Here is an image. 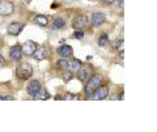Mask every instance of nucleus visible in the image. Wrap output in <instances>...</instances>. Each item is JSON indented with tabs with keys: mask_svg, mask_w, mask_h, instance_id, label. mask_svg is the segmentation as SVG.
Returning <instances> with one entry per match:
<instances>
[{
	"mask_svg": "<svg viewBox=\"0 0 157 132\" xmlns=\"http://www.w3.org/2000/svg\"><path fill=\"white\" fill-rule=\"evenodd\" d=\"M82 37H84V33H82V30H76L75 34H73V38H76V40H81Z\"/></svg>",
	"mask_w": 157,
	"mask_h": 132,
	"instance_id": "412c9836",
	"label": "nucleus"
},
{
	"mask_svg": "<svg viewBox=\"0 0 157 132\" xmlns=\"http://www.w3.org/2000/svg\"><path fill=\"white\" fill-rule=\"evenodd\" d=\"M14 12V7L8 0H2L0 2V16H11Z\"/></svg>",
	"mask_w": 157,
	"mask_h": 132,
	"instance_id": "20e7f679",
	"label": "nucleus"
},
{
	"mask_svg": "<svg viewBox=\"0 0 157 132\" xmlns=\"http://www.w3.org/2000/svg\"><path fill=\"white\" fill-rule=\"evenodd\" d=\"M88 22H89L88 17L80 14V16H77L75 20H73V28H75L76 30H82V29L88 25Z\"/></svg>",
	"mask_w": 157,
	"mask_h": 132,
	"instance_id": "0eeeda50",
	"label": "nucleus"
},
{
	"mask_svg": "<svg viewBox=\"0 0 157 132\" xmlns=\"http://www.w3.org/2000/svg\"><path fill=\"white\" fill-rule=\"evenodd\" d=\"M71 79H72V72L68 71V72H66L64 75H63V80H64L66 82H67V81H70Z\"/></svg>",
	"mask_w": 157,
	"mask_h": 132,
	"instance_id": "4be33fe9",
	"label": "nucleus"
},
{
	"mask_svg": "<svg viewBox=\"0 0 157 132\" xmlns=\"http://www.w3.org/2000/svg\"><path fill=\"white\" fill-rule=\"evenodd\" d=\"M34 100H48L50 98V96H48V93L43 89V88H39V90L37 92V94L33 97Z\"/></svg>",
	"mask_w": 157,
	"mask_h": 132,
	"instance_id": "4468645a",
	"label": "nucleus"
},
{
	"mask_svg": "<svg viewBox=\"0 0 157 132\" xmlns=\"http://www.w3.org/2000/svg\"><path fill=\"white\" fill-rule=\"evenodd\" d=\"M36 48H37V43H34L33 41H26L25 43H22V46H21L22 55L32 56L34 51H36Z\"/></svg>",
	"mask_w": 157,
	"mask_h": 132,
	"instance_id": "39448f33",
	"label": "nucleus"
},
{
	"mask_svg": "<svg viewBox=\"0 0 157 132\" xmlns=\"http://www.w3.org/2000/svg\"><path fill=\"white\" fill-rule=\"evenodd\" d=\"M3 63H4V58L0 55V66H3Z\"/></svg>",
	"mask_w": 157,
	"mask_h": 132,
	"instance_id": "bb28decb",
	"label": "nucleus"
},
{
	"mask_svg": "<svg viewBox=\"0 0 157 132\" xmlns=\"http://www.w3.org/2000/svg\"><path fill=\"white\" fill-rule=\"evenodd\" d=\"M58 54L60 55L62 58H68L72 55V47L68 46V45H63L58 48Z\"/></svg>",
	"mask_w": 157,
	"mask_h": 132,
	"instance_id": "f8f14e48",
	"label": "nucleus"
},
{
	"mask_svg": "<svg viewBox=\"0 0 157 132\" xmlns=\"http://www.w3.org/2000/svg\"><path fill=\"white\" fill-rule=\"evenodd\" d=\"M66 100H76V96L75 94H71V93H68L67 97H66Z\"/></svg>",
	"mask_w": 157,
	"mask_h": 132,
	"instance_id": "b1692460",
	"label": "nucleus"
},
{
	"mask_svg": "<svg viewBox=\"0 0 157 132\" xmlns=\"http://www.w3.org/2000/svg\"><path fill=\"white\" fill-rule=\"evenodd\" d=\"M34 22L41 26H46L48 24V17L43 16V14H38V16H36V18H34Z\"/></svg>",
	"mask_w": 157,
	"mask_h": 132,
	"instance_id": "2eb2a0df",
	"label": "nucleus"
},
{
	"mask_svg": "<svg viewBox=\"0 0 157 132\" xmlns=\"http://www.w3.org/2000/svg\"><path fill=\"white\" fill-rule=\"evenodd\" d=\"M33 56H34L36 60H43L47 56V50L45 47H39V48L37 47L36 51H34V54H33Z\"/></svg>",
	"mask_w": 157,
	"mask_h": 132,
	"instance_id": "ddd939ff",
	"label": "nucleus"
},
{
	"mask_svg": "<svg viewBox=\"0 0 157 132\" xmlns=\"http://www.w3.org/2000/svg\"><path fill=\"white\" fill-rule=\"evenodd\" d=\"M0 101H13V97H11V96H0Z\"/></svg>",
	"mask_w": 157,
	"mask_h": 132,
	"instance_id": "5701e85b",
	"label": "nucleus"
},
{
	"mask_svg": "<svg viewBox=\"0 0 157 132\" xmlns=\"http://www.w3.org/2000/svg\"><path fill=\"white\" fill-rule=\"evenodd\" d=\"M81 68V62L78 59H71L68 60V66H67V70L72 72V73H76L78 70Z\"/></svg>",
	"mask_w": 157,
	"mask_h": 132,
	"instance_id": "9b49d317",
	"label": "nucleus"
},
{
	"mask_svg": "<svg viewBox=\"0 0 157 132\" xmlns=\"http://www.w3.org/2000/svg\"><path fill=\"white\" fill-rule=\"evenodd\" d=\"M114 47L119 51V54H123V38H118L114 43Z\"/></svg>",
	"mask_w": 157,
	"mask_h": 132,
	"instance_id": "6ab92c4d",
	"label": "nucleus"
},
{
	"mask_svg": "<svg viewBox=\"0 0 157 132\" xmlns=\"http://www.w3.org/2000/svg\"><path fill=\"white\" fill-rule=\"evenodd\" d=\"M66 26V21L63 20L62 17H58L54 20V22L51 24V28L52 29H62V28H64Z\"/></svg>",
	"mask_w": 157,
	"mask_h": 132,
	"instance_id": "f3484780",
	"label": "nucleus"
},
{
	"mask_svg": "<svg viewBox=\"0 0 157 132\" xmlns=\"http://www.w3.org/2000/svg\"><path fill=\"white\" fill-rule=\"evenodd\" d=\"M102 2H104L105 4H113V3L115 2V0H102Z\"/></svg>",
	"mask_w": 157,
	"mask_h": 132,
	"instance_id": "393cba45",
	"label": "nucleus"
},
{
	"mask_svg": "<svg viewBox=\"0 0 157 132\" xmlns=\"http://www.w3.org/2000/svg\"><path fill=\"white\" fill-rule=\"evenodd\" d=\"M39 88H41V84H39V81H38V80H33V81L29 82V85H28V88H26V92H28L29 96L34 97V96L37 94V92L39 90Z\"/></svg>",
	"mask_w": 157,
	"mask_h": 132,
	"instance_id": "9d476101",
	"label": "nucleus"
},
{
	"mask_svg": "<svg viewBox=\"0 0 157 132\" xmlns=\"http://www.w3.org/2000/svg\"><path fill=\"white\" fill-rule=\"evenodd\" d=\"M77 72H78V75H77L78 80L82 81V82H84L88 77H89V70H88V68H80Z\"/></svg>",
	"mask_w": 157,
	"mask_h": 132,
	"instance_id": "dca6fc26",
	"label": "nucleus"
},
{
	"mask_svg": "<svg viewBox=\"0 0 157 132\" xmlns=\"http://www.w3.org/2000/svg\"><path fill=\"white\" fill-rule=\"evenodd\" d=\"M9 58L14 62H18L22 58V51H21V46H12L9 50Z\"/></svg>",
	"mask_w": 157,
	"mask_h": 132,
	"instance_id": "1a4fd4ad",
	"label": "nucleus"
},
{
	"mask_svg": "<svg viewBox=\"0 0 157 132\" xmlns=\"http://www.w3.org/2000/svg\"><path fill=\"white\" fill-rule=\"evenodd\" d=\"M107 96H109V88H107L106 85H100L94 92L92 93V94H89V100L102 101V100H105Z\"/></svg>",
	"mask_w": 157,
	"mask_h": 132,
	"instance_id": "7ed1b4c3",
	"label": "nucleus"
},
{
	"mask_svg": "<svg viewBox=\"0 0 157 132\" xmlns=\"http://www.w3.org/2000/svg\"><path fill=\"white\" fill-rule=\"evenodd\" d=\"M119 8L123 9V0H119Z\"/></svg>",
	"mask_w": 157,
	"mask_h": 132,
	"instance_id": "a878e982",
	"label": "nucleus"
},
{
	"mask_svg": "<svg viewBox=\"0 0 157 132\" xmlns=\"http://www.w3.org/2000/svg\"><path fill=\"white\" fill-rule=\"evenodd\" d=\"M0 2H2V0H0Z\"/></svg>",
	"mask_w": 157,
	"mask_h": 132,
	"instance_id": "cd10ccee",
	"label": "nucleus"
},
{
	"mask_svg": "<svg viewBox=\"0 0 157 132\" xmlns=\"http://www.w3.org/2000/svg\"><path fill=\"white\" fill-rule=\"evenodd\" d=\"M22 29H24V24L22 22H11L8 25L7 28V32L11 34V36H18L20 33L22 32Z\"/></svg>",
	"mask_w": 157,
	"mask_h": 132,
	"instance_id": "423d86ee",
	"label": "nucleus"
},
{
	"mask_svg": "<svg viewBox=\"0 0 157 132\" xmlns=\"http://www.w3.org/2000/svg\"><path fill=\"white\" fill-rule=\"evenodd\" d=\"M67 66H68V60L66 59V58H63V59L56 62V67L60 68V70H67Z\"/></svg>",
	"mask_w": 157,
	"mask_h": 132,
	"instance_id": "aec40b11",
	"label": "nucleus"
},
{
	"mask_svg": "<svg viewBox=\"0 0 157 132\" xmlns=\"http://www.w3.org/2000/svg\"><path fill=\"white\" fill-rule=\"evenodd\" d=\"M101 82H102V77H101L100 75H93L90 79H89V81L86 82V85H85V88H84V92L86 93L88 96L92 94V93L101 85Z\"/></svg>",
	"mask_w": 157,
	"mask_h": 132,
	"instance_id": "f03ea898",
	"label": "nucleus"
},
{
	"mask_svg": "<svg viewBox=\"0 0 157 132\" xmlns=\"http://www.w3.org/2000/svg\"><path fill=\"white\" fill-rule=\"evenodd\" d=\"M107 43H109V37H107V34L104 33V34H101L100 38H98V46H101V47H105Z\"/></svg>",
	"mask_w": 157,
	"mask_h": 132,
	"instance_id": "a211bd4d",
	"label": "nucleus"
},
{
	"mask_svg": "<svg viewBox=\"0 0 157 132\" xmlns=\"http://www.w3.org/2000/svg\"><path fill=\"white\" fill-rule=\"evenodd\" d=\"M106 21V17L104 13H100V12H96L92 14V18H90V24L92 26H100L102 25Z\"/></svg>",
	"mask_w": 157,
	"mask_h": 132,
	"instance_id": "6e6552de",
	"label": "nucleus"
},
{
	"mask_svg": "<svg viewBox=\"0 0 157 132\" xmlns=\"http://www.w3.org/2000/svg\"><path fill=\"white\" fill-rule=\"evenodd\" d=\"M16 75L20 80H26V79H30L32 75H33V68L29 63H22L20 64L16 70Z\"/></svg>",
	"mask_w": 157,
	"mask_h": 132,
	"instance_id": "f257e3e1",
	"label": "nucleus"
}]
</instances>
